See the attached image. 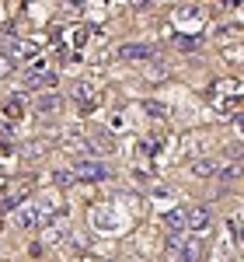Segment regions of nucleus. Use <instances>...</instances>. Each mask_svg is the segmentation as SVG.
Listing matches in <instances>:
<instances>
[{"mask_svg":"<svg viewBox=\"0 0 244 262\" xmlns=\"http://www.w3.org/2000/svg\"><path fill=\"white\" fill-rule=\"evenodd\" d=\"M175 46H178L182 53H192V49H199V39H192V35H178Z\"/></svg>","mask_w":244,"mask_h":262,"instance_id":"obj_12","label":"nucleus"},{"mask_svg":"<svg viewBox=\"0 0 244 262\" xmlns=\"http://www.w3.org/2000/svg\"><path fill=\"white\" fill-rule=\"evenodd\" d=\"M11 67H14V60H11L7 53H0V77H7V74H11Z\"/></svg>","mask_w":244,"mask_h":262,"instance_id":"obj_15","label":"nucleus"},{"mask_svg":"<svg viewBox=\"0 0 244 262\" xmlns=\"http://www.w3.org/2000/svg\"><path fill=\"white\" fill-rule=\"evenodd\" d=\"M216 179H220V182H237V179H244V164H241V161H234V164H224Z\"/></svg>","mask_w":244,"mask_h":262,"instance_id":"obj_9","label":"nucleus"},{"mask_svg":"<svg viewBox=\"0 0 244 262\" xmlns=\"http://www.w3.org/2000/svg\"><path fill=\"white\" fill-rule=\"evenodd\" d=\"M56 179L60 182H105V179H112V171L102 161H74V168L60 171Z\"/></svg>","mask_w":244,"mask_h":262,"instance_id":"obj_1","label":"nucleus"},{"mask_svg":"<svg viewBox=\"0 0 244 262\" xmlns=\"http://www.w3.org/2000/svg\"><path fill=\"white\" fill-rule=\"evenodd\" d=\"M91 91H94L91 84H77V88H74V98L81 101L84 108H91V101H94V98H91Z\"/></svg>","mask_w":244,"mask_h":262,"instance_id":"obj_11","label":"nucleus"},{"mask_svg":"<svg viewBox=\"0 0 244 262\" xmlns=\"http://www.w3.org/2000/svg\"><path fill=\"white\" fill-rule=\"evenodd\" d=\"M213 224V213H209V206H185V231H206Z\"/></svg>","mask_w":244,"mask_h":262,"instance_id":"obj_5","label":"nucleus"},{"mask_svg":"<svg viewBox=\"0 0 244 262\" xmlns=\"http://www.w3.org/2000/svg\"><path fill=\"white\" fill-rule=\"evenodd\" d=\"M14 227L18 231H32V227H39V224L49 221V210H42V206H35V203H28V206H18L14 210Z\"/></svg>","mask_w":244,"mask_h":262,"instance_id":"obj_2","label":"nucleus"},{"mask_svg":"<svg viewBox=\"0 0 244 262\" xmlns=\"http://www.w3.org/2000/svg\"><path fill=\"white\" fill-rule=\"evenodd\" d=\"M35 108H39L42 116H53V112H60V108H63V98H60V95H39Z\"/></svg>","mask_w":244,"mask_h":262,"instance_id":"obj_8","label":"nucleus"},{"mask_svg":"<svg viewBox=\"0 0 244 262\" xmlns=\"http://www.w3.org/2000/svg\"><path fill=\"white\" fill-rule=\"evenodd\" d=\"M164 224H167L171 231H185V210H167V213H164Z\"/></svg>","mask_w":244,"mask_h":262,"instance_id":"obj_10","label":"nucleus"},{"mask_svg":"<svg viewBox=\"0 0 244 262\" xmlns=\"http://www.w3.org/2000/svg\"><path fill=\"white\" fill-rule=\"evenodd\" d=\"M216 35H220V39H234V35H241V39H244V25H227V28L216 32Z\"/></svg>","mask_w":244,"mask_h":262,"instance_id":"obj_13","label":"nucleus"},{"mask_svg":"<svg viewBox=\"0 0 244 262\" xmlns=\"http://www.w3.org/2000/svg\"><path fill=\"white\" fill-rule=\"evenodd\" d=\"M220 168H224V164L216 161V158H199V161H192L188 171H192L196 179H216V175H220Z\"/></svg>","mask_w":244,"mask_h":262,"instance_id":"obj_7","label":"nucleus"},{"mask_svg":"<svg viewBox=\"0 0 244 262\" xmlns=\"http://www.w3.org/2000/svg\"><path fill=\"white\" fill-rule=\"evenodd\" d=\"M154 56H157L154 42H126L119 49V60H154Z\"/></svg>","mask_w":244,"mask_h":262,"instance_id":"obj_6","label":"nucleus"},{"mask_svg":"<svg viewBox=\"0 0 244 262\" xmlns=\"http://www.w3.org/2000/svg\"><path fill=\"white\" fill-rule=\"evenodd\" d=\"M53 84H56V74L49 70V63L35 60L25 70V88H53Z\"/></svg>","mask_w":244,"mask_h":262,"instance_id":"obj_4","label":"nucleus"},{"mask_svg":"<svg viewBox=\"0 0 244 262\" xmlns=\"http://www.w3.org/2000/svg\"><path fill=\"white\" fill-rule=\"evenodd\" d=\"M167 255L175 262H199V245L182 238V234H171L167 238Z\"/></svg>","mask_w":244,"mask_h":262,"instance_id":"obj_3","label":"nucleus"},{"mask_svg":"<svg viewBox=\"0 0 244 262\" xmlns=\"http://www.w3.org/2000/svg\"><path fill=\"white\" fill-rule=\"evenodd\" d=\"M70 42H74V46L81 49L84 42H87V32H84V28H77V32H70Z\"/></svg>","mask_w":244,"mask_h":262,"instance_id":"obj_16","label":"nucleus"},{"mask_svg":"<svg viewBox=\"0 0 244 262\" xmlns=\"http://www.w3.org/2000/svg\"><path fill=\"white\" fill-rule=\"evenodd\" d=\"M21 112H25V101H21L18 95H14V98L7 101V116H18V119H21Z\"/></svg>","mask_w":244,"mask_h":262,"instance_id":"obj_14","label":"nucleus"}]
</instances>
